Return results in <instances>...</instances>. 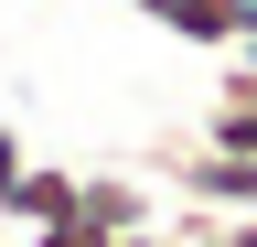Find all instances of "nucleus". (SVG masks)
<instances>
[{
    "mask_svg": "<svg viewBox=\"0 0 257 247\" xmlns=\"http://www.w3.org/2000/svg\"><path fill=\"white\" fill-rule=\"evenodd\" d=\"M22 247H107V226H86V215H54V226H22Z\"/></svg>",
    "mask_w": 257,
    "mask_h": 247,
    "instance_id": "obj_6",
    "label": "nucleus"
},
{
    "mask_svg": "<svg viewBox=\"0 0 257 247\" xmlns=\"http://www.w3.org/2000/svg\"><path fill=\"white\" fill-rule=\"evenodd\" d=\"M32 161V150H22V129H11V118H0V194H11V172Z\"/></svg>",
    "mask_w": 257,
    "mask_h": 247,
    "instance_id": "obj_7",
    "label": "nucleus"
},
{
    "mask_svg": "<svg viewBox=\"0 0 257 247\" xmlns=\"http://www.w3.org/2000/svg\"><path fill=\"white\" fill-rule=\"evenodd\" d=\"M204 140L236 150V161H257V65H246V54H225V75L204 97Z\"/></svg>",
    "mask_w": 257,
    "mask_h": 247,
    "instance_id": "obj_2",
    "label": "nucleus"
},
{
    "mask_svg": "<svg viewBox=\"0 0 257 247\" xmlns=\"http://www.w3.org/2000/svg\"><path fill=\"white\" fill-rule=\"evenodd\" d=\"M246 11H257V0H236V22H246Z\"/></svg>",
    "mask_w": 257,
    "mask_h": 247,
    "instance_id": "obj_11",
    "label": "nucleus"
},
{
    "mask_svg": "<svg viewBox=\"0 0 257 247\" xmlns=\"http://www.w3.org/2000/svg\"><path fill=\"white\" fill-rule=\"evenodd\" d=\"M161 183L204 215H257V161H236L214 140H161Z\"/></svg>",
    "mask_w": 257,
    "mask_h": 247,
    "instance_id": "obj_1",
    "label": "nucleus"
},
{
    "mask_svg": "<svg viewBox=\"0 0 257 247\" xmlns=\"http://www.w3.org/2000/svg\"><path fill=\"white\" fill-rule=\"evenodd\" d=\"M0 215H11V226H54V215H75V172H64V161H22L11 194H0Z\"/></svg>",
    "mask_w": 257,
    "mask_h": 247,
    "instance_id": "obj_5",
    "label": "nucleus"
},
{
    "mask_svg": "<svg viewBox=\"0 0 257 247\" xmlns=\"http://www.w3.org/2000/svg\"><path fill=\"white\" fill-rule=\"evenodd\" d=\"M236 54H246V65H257V11H246V22H236Z\"/></svg>",
    "mask_w": 257,
    "mask_h": 247,
    "instance_id": "obj_10",
    "label": "nucleus"
},
{
    "mask_svg": "<svg viewBox=\"0 0 257 247\" xmlns=\"http://www.w3.org/2000/svg\"><path fill=\"white\" fill-rule=\"evenodd\" d=\"M214 247H257V215H225V226H214Z\"/></svg>",
    "mask_w": 257,
    "mask_h": 247,
    "instance_id": "obj_8",
    "label": "nucleus"
},
{
    "mask_svg": "<svg viewBox=\"0 0 257 247\" xmlns=\"http://www.w3.org/2000/svg\"><path fill=\"white\" fill-rule=\"evenodd\" d=\"M107 247H172V236H161V226H128V236H107Z\"/></svg>",
    "mask_w": 257,
    "mask_h": 247,
    "instance_id": "obj_9",
    "label": "nucleus"
},
{
    "mask_svg": "<svg viewBox=\"0 0 257 247\" xmlns=\"http://www.w3.org/2000/svg\"><path fill=\"white\" fill-rule=\"evenodd\" d=\"M75 215H86V226H107V236L161 226V204H150V183H140V172H75Z\"/></svg>",
    "mask_w": 257,
    "mask_h": 247,
    "instance_id": "obj_3",
    "label": "nucleus"
},
{
    "mask_svg": "<svg viewBox=\"0 0 257 247\" xmlns=\"http://www.w3.org/2000/svg\"><path fill=\"white\" fill-rule=\"evenodd\" d=\"M128 11L182 33V43H204V54H236V0H128Z\"/></svg>",
    "mask_w": 257,
    "mask_h": 247,
    "instance_id": "obj_4",
    "label": "nucleus"
}]
</instances>
